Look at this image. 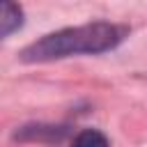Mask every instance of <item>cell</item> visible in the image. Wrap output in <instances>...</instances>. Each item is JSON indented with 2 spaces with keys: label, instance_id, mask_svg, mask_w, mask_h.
Instances as JSON below:
<instances>
[{
  "label": "cell",
  "instance_id": "cell-1",
  "mask_svg": "<svg viewBox=\"0 0 147 147\" xmlns=\"http://www.w3.org/2000/svg\"><path fill=\"white\" fill-rule=\"evenodd\" d=\"M129 30L117 23L108 21H94L76 28H64L51 34H44L41 39L32 41L21 51L23 62H51L69 55H80V53H103L115 48Z\"/></svg>",
  "mask_w": 147,
  "mask_h": 147
},
{
  "label": "cell",
  "instance_id": "cell-2",
  "mask_svg": "<svg viewBox=\"0 0 147 147\" xmlns=\"http://www.w3.org/2000/svg\"><path fill=\"white\" fill-rule=\"evenodd\" d=\"M23 25V9L14 2H2V14H0V34L9 37L14 30Z\"/></svg>",
  "mask_w": 147,
  "mask_h": 147
},
{
  "label": "cell",
  "instance_id": "cell-3",
  "mask_svg": "<svg viewBox=\"0 0 147 147\" xmlns=\"http://www.w3.org/2000/svg\"><path fill=\"white\" fill-rule=\"evenodd\" d=\"M71 147H110L108 145V138L96 131V129H85L80 131L74 140H71Z\"/></svg>",
  "mask_w": 147,
  "mask_h": 147
}]
</instances>
